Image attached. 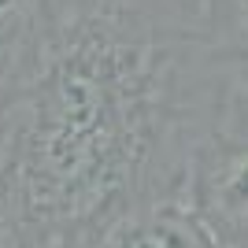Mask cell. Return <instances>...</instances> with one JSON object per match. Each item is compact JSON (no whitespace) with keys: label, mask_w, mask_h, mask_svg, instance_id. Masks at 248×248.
<instances>
[{"label":"cell","mask_w":248,"mask_h":248,"mask_svg":"<svg viewBox=\"0 0 248 248\" xmlns=\"http://www.w3.org/2000/svg\"><path fill=\"white\" fill-rule=\"evenodd\" d=\"M186 200L222 248L248 245V78H241L226 108L200 137L189 163Z\"/></svg>","instance_id":"1"},{"label":"cell","mask_w":248,"mask_h":248,"mask_svg":"<svg viewBox=\"0 0 248 248\" xmlns=\"http://www.w3.org/2000/svg\"><path fill=\"white\" fill-rule=\"evenodd\" d=\"M89 248H222V241L186 197H170L119 218Z\"/></svg>","instance_id":"2"},{"label":"cell","mask_w":248,"mask_h":248,"mask_svg":"<svg viewBox=\"0 0 248 248\" xmlns=\"http://www.w3.org/2000/svg\"><path fill=\"white\" fill-rule=\"evenodd\" d=\"M22 56H26V8L19 4L8 19H0V100L19 78Z\"/></svg>","instance_id":"3"},{"label":"cell","mask_w":248,"mask_h":248,"mask_svg":"<svg viewBox=\"0 0 248 248\" xmlns=\"http://www.w3.org/2000/svg\"><path fill=\"white\" fill-rule=\"evenodd\" d=\"M19 4H26V0H0V19H8L11 11L19 8Z\"/></svg>","instance_id":"4"},{"label":"cell","mask_w":248,"mask_h":248,"mask_svg":"<svg viewBox=\"0 0 248 248\" xmlns=\"http://www.w3.org/2000/svg\"><path fill=\"white\" fill-rule=\"evenodd\" d=\"M241 248H248V245H241Z\"/></svg>","instance_id":"5"}]
</instances>
